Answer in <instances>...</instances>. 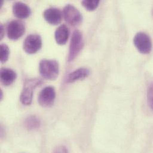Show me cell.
<instances>
[{"instance_id": "obj_1", "label": "cell", "mask_w": 153, "mask_h": 153, "mask_svg": "<svg viewBox=\"0 0 153 153\" xmlns=\"http://www.w3.org/2000/svg\"><path fill=\"white\" fill-rule=\"evenodd\" d=\"M39 71L44 79L54 80L59 74V65L56 60H43L39 63Z\"/></svg>"}, {"instance_id": "obj_2", "label": "cell", "mask_w": 153, "mask_h": 153, "mask_svg": "<svg viewBox=\"0 0 153 153\" xmlns=\"http://www.w3.org/2000/svg\"><path fill=\"white\" fill-rule=\"evenodd\" d=\"M42 81L39 79H31L25 81L23 89L20 94V102L25 105H30L32 102L33 90L42 85Z\"/></svg>"}, {"instance_id": "obj_3", "label": "cell", "mask_w": 153, "mask_h": 153, "mask_svg": "<svg viewBox=\"0 0 153 153\" xmlns=\"http://www.w3.org/2000/svg\"><path fill=\"white\" fill-rule=\"evenodd\" d=\"M83 40L82 33L76 30L74 32L70 44L68 60L69 62L74 61L83 47Z\"/></svg>"}, {"instance_id": "obj_4", "label": "cell", "mask_w": 153, "mask_h": 153, "mask_svg": "<svg viewBox=\"0 0 153 153\" xmlns=\"http://www.w3.org/2000/svg\"><path fill=\"white\" fill-rule=\"evenodd\" d=\"M134 43L138 51L143 54H149L152 50V42L150 37L144 32L137 33L134 38Z\"/></svg>"}, {"instance_id": "obj_5", "label": "cell", "mask_w": 153, "mask_h": 153, "mask_svg": "<svg viewBox=\"0 0 153 153\" xmlns=\"http://www.w3.org/2000/svg\"><path fill=\"white\" fill-rule=\"evenodd\" d=\"M63 17L65 21L72 26L79 25L82 22V16L80 11L71 4L66 5L63 11Z\"/></svg>"}, {"instance_id": "obj_6", "label": "cell", "mask_w": 153, "mask_h": 153, "mask_svg": "<svg viewBox=\"0 0 153 153\" xmlns=\"http://www.w3.org/2000/svg\"><path fill=\"white\" fill-rule=\"evenodd\" d=\"M42 39L39 35L32 34L27 36L23 42V50L29 54L36 53L42 47Z\"/></svg>"}, {"instance_id": "obj_7", "label": "cell", "mask_w": 153, "mask_h": 153, "mask_svg": "<svg viewBox=\"0 0 153 153\" xmlns=\"http://www.w3.org/2000/svg\"><path fill=\"white\" fill-rule=\"evenodd\" d=\"M25 32V26L23 22L19 20L10 22L7 26L8 38L13 41L20 38Z\"/></svg>"}, {"instance_id": "obj_8", "label": "cell", "mask_w": 153, "mask_h": 153, "mask_svg": "<svg viewBox=\"0 0 153 153\" xmlns=\"http://www.w3.org/2000/svg\"><path fill=\"white\" fill-rule=\"evenodd\" d=\"M56 94L53 86L44 88L38 96V102L43 107H50L54 102Z\"/></svg>"}, {"instance_id": "obj_9", "label": "cell", "mask_w": 153, "mask_h": 153, "mask_svg": "<svg viewBox=\"0 0 153 153\" xmlns=\"http://www.w3.org/2000/svg\"><path fill=\"white\" fill-rule=\"evenodd\" d=\"M43 16L49 24L57 25L62 20L63 13L57 8H50L44 12Z\"/></svg>"}, {"instance_id": "obj_10", "label": "cell", "mask_w": 153, "mask_h": 153, "mask_svg": "<svg viewBox=\"0 0 153 153\" xmlns=\"http://www.w3.org/2000/svg\"><path fill=\"white\" fill-rule=\"evenodd\" d=\"M13 13L18 19H24L27 18L31 14L30 8L25 4L17 2L13 6Z\"/></svg>"}, {"instance_id": "obj_11", "label": "cell", "mask_w": 153, "mask_h": 153, "mask_svg": "<svg viewBox=\"0 0 153 153\" xmlns=\"http://www.w3.org/2000/svg\"><path fill=\"white\" fill-rule=\"evenodd\" d=\"M69 29L65 25L60 26L55 32V39L57 43L60 45L66 44L69 36Z\"/></svg>"}, {"instance_id": "obj_12", "label": "cell", "mask_w": 153, "mask_h": 153, "mask_svg": "<svg viewBox=\"0 0 153 153\" xmlns=\"http://www.w3.org/2000/svg\"><path fill=\"white\" fill-rule=\"evenodd\" d=\"M17 78L16 73L10 69H1L0 72V79L1 83L6 86H10L14 83Z\"/></svg>"}, {"instance_id": "obj_13", "label": "cell", "mask_w": 153, "mask_h": 153, "mask_svg": "<svg viewBox=\"0 0 153 153\" xmlns=\"http://www.w3.org/2000/svg\"><path fill=\"white\" fill-rule=\"evenodd\" d=\"M90 74V71L85 68H80L69 74L67 76V83H71L76 82L77 80L83 79L88 76Z\"/></svg>"}, {"instance_id": "obj_14", "label": "cell", "mask_w": 153, "mask_h": 153, "mask_svg": "<svg viewBox=\"0 0 153 153\" xmlns=\"http://www.w3.org/2000/svg\"><path fill=\"white\" fill-rule=\"evenodd\" d=\"M26 128L30 131L36 129L40 126V121L39 119L35 116L28 117L25 122Z\"/></svg>"}, {"instance_id": "obj_15", "label": "cell", "mask_w": 153, "mask_h": 153, "mask_svg": "<svg viewBox=\"0 0 153 153\" xmlns=\"http://www.w3.org/2000/svg\"><path fill=\"white\" fill-rule=\"evenodd\" d=\"M100 0H82V5L88 11H92L97 8Z\"/></svg>"}, {"instance_id": "obj_16", "label": "cell", "mask_w": 153, "mask_h": 153, "mask_svg": "<svg viewBox=\"0 0 153 153\" xmlns=\"http://www.w3.org/2000/svg\"><path fill=\"white\" fill-rule=\"evenodd\" d=\"M1 63L6 62L9 57L10 50L6 44L1 45Z\"/></svg>"}, {"instance_id": "obj_17", "label": "cell", "mask_w": 153, "mask_h": 153, "mask_svg": "<svg viewBox=\"0 0 153 153\" xmlns=\"http://www.w3.org/2000/svg\"><path fill=\"white\" fill-rule=\"evenodd\" d=\"M147 101L149 107L153 110V82L150 84L148 87Z\"/></svg>"}, {"instance_id": "obj_18", "label": "cell", "mask_w": 153, "mask_h": 153, "mask_svg": "<svg viewBox=\"0 0 153 153\" xmlns=\"http://www.w3.org/2000/svg\"><path fill=\"white\" fill-rule=\"evenodd\" d=\"M1 33H0V36H1V39H2V38L4 37V33H5V32H4V26L1 25V32H0Z\"/></svg>"}, {"instance_id": "obj_19", "label": "cell", "mask_w": 153, "mask_h": 153, "mask_svg": "<svg viewBox=\"0 0 153 153\" xmlns=\"http://www.w3.org/2000/svg\"><path fill=\"white\" fill-rule=\"evenodd\" d=\"M3 1H4V0H1V5H2Z\"/></svg>"}, {"instance_id": "obj_20", "label": "cell", "mask_w": 153, "mask_h": 153, "mask_svg": "<svg viewBox=\"0 0 153 153\" xmlns=\"http://www.w3.org/2000/svg\"></svg>"}]
</instances>
